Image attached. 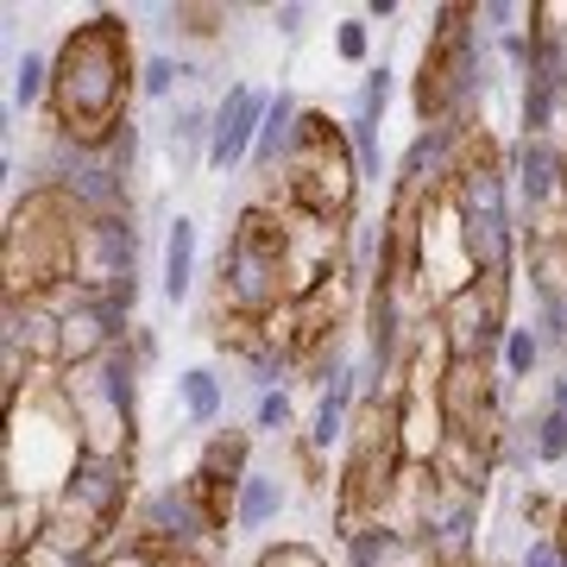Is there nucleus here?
<instances>
[{
	"mask_svg": "<svg viewBox=\"0 0 567 567\" xmlns=\"http://www.w3.org/2000/svg\"><path fill=\"white\" fill-rule=\"evenodd\" d=\"M435 334H442L447 360H486L505 353V334H511V284H492V278H461L442 290L435 303Z\"/></svg>",
	"mask_w": 567,
	"mask_h": 567,
	"instance_id": "nucleus-4",
	"label": "nucleus"
},
{
	"mask_svg": "<svg viewBox=\"0 0 567 567\" xmlns=\"http://www.w3.org/2000/svg\"><path fill=\"white\" fill-rule=\"evenodd\" d=\"M140 95V58H133V25L121 13L82 20L51 58V133L89 152H107L133 114L126 102Z\"/></svg>",
	"mask_w": 567,
	"mask_h": 567,
	"instance_id": "nucleus-1",
	"label": "nucleus"
},
{
	"mask_svg": "<svg viewBox=\"0 0 567 567\" xmlns=\"http://www.w3.org/2000/svg\"><path fill=\"white\" fill-rule=\"evenodd\" d=\"M102 567H164V555H158V548H145V543H133V536H126V548L102 555Z\"/></svg>",
	"mask_w": 567,
	"mask_h": 567,
	"instance_id": "nucleus-28",
	"label": "nucleus"
},
{
	"mask_svg": "<svg viewBox=\"0 0 567 567\" xmlns=\"http://www.w3.org/2000/svg\"><path fill=\"white\" fill-rule=\"evenodd\" d=\"M347 567H447V561L435 555L429 536H410V529H391V524H365L347 543Z\"/></svg>",
	"mask_w": 567,
	"mask_h": 567,
	"instance_id": "nucleus-9",
	"label": "nucleus"
},
{
	"mask_svg": "<svg viewBox=\"0 0 567 567\" xmlns=\"http://www.w3.org/2000/svg\"><path fill=\"white\" fill-rule=\"evenodd\" d=\"M252 567H328V561H322V548L316 543H271Z\"/></svg>",
	"mask_w": 567,
	"mask_h": 567,
	"instance_id": "nucleus-25",
	"label": "nucleus"
},
{
	"mask_svg": "<svg viewBox=\"0 0 567 567\" xmlns=\"http://www.w3.org/2000/svg\"><path fill=\"white\" fill-rule=\"evenodd\" d=\"M529 454H536V466H561L567 461V410L548 404L536 423H529Z\"/></svg>",
	"mask_w": 567,
	"mask_h": 567,
	"instance_id": "nucleus-18",
	"label": "nucleus"
},
{
	"mask_svg": "<svg viewBox=\"0 0 567 567\" xmlns=\"http://www.w3.org/2000/svg\"><path fill=\"white\" fill-rule=\"evenodd\" d=\"M297 133H303V102H297L290 89H278V95H271V114H265V126H259V145H252V164H259V171H278V164L290 158Z\"/></svg>",
	"mask_w": 567,
	"mask_h": 567,
	"instance_id": "nucleus-11",
	"label": "nucleus"
},
{
	"mask_svg": "<svg viewBox=\"0 0 567 567\" xmlns=\"http://www.w3.org/2000/svg\"><path fill=\"white\" fill-rule=\"evenodd\" d=\"M454 221H461V259L466 278L511 284L517 278V227H511V164L486 145V133H473L461 177L447 189Z\"/></svg>",
	"mask_w": 567,
	"mask_h": 567,
	"instance_id": "nucleus-2",
	"label": "nucleus"
},
{
	"mask_svg": "<svg viewBox=\"0 0 567 567\" xmlns=\"http://www.w3.org/2000/svg\"><path fill=\"white\" fill-rule=\"evenodd\" d=\"M203 536H215V524H208V511H203V498H196L189 480L145 492L140 511H133V543L158 548V555H196Z\"/></svg>",
	"mask_w": 567,
	"mask_h": 567,
	"instance_id": "nucleus-6",
	"label": "nucleus"
},
{
	"mask_svg": "<svg viewBox=\"0 0 567 567\" xmlns=\"http://www.w3.org/2000/svg\"><path fill=\"white\" fill-rule=\"evenodd\" d=\"M177 404H183V423L189 429H215L227 410V391L208 365H189V372H177Z\"/></svg>",
	"mask_w": 567,
	"mask_h": 567,
	"instance_id": "nucleus-14",
	"label": "nucleus"
},
{
	"mask_svg": "<svg viewBox=\"0 0 567 567\" xmlns=\"http://www.w3.org/2000/svg\"><path fill=\"white\" fill-rule=\"evenodd\" d=\"M391 89H398V76H391V63H372L360 76V95H353V114L360 121H385V107H391Z\"/></svg>",
	"mask_w": 567,
	"mask_h": 567,
	"instance_id": "nucleus-19",
	"label": "nucleus"
},
{
	"mask_svg": "<svg viewBox=\"0 0 567 567\" xmlns=\"http://www.w3.org/2000/svg\"><path fill=\"white\" fill-rule=\"evenodd\" d=\"M303 7H297V0H284V7H271V25H278V39H303Z\"/></svg>",
	"mask_w": 567,
	"mask_h": 567,
	"instance_id": "nucleus-29",
	"label": "nucleus"
},
{
	"mask_svg": "<svg viewBox=\"0 0 567 567\" xmlns=\"http://www.w3.org/2000/svg\"><path fill=\"white\" fill-rule=\"evenodd\" d=\"M196 246H203V227L177 215L164 234V297L171 303H189V290H196Z\"/></svg>",
	"mask_w": 567,
	"mask_h": 567,
	"instance_id": "nucleus-12",
	"label": "nucleus"
},
{
	"mask_svg": "<svg viewBox=\"0 0 567 567\" xmlns=\"http://www.w3.org/2000/svg\"><path fill=\"white\" fill-rule=\"evenodd\" d=\"M158 20H171L177 32H189V39H215L227 25V7H158Z\"/></svg>",
	"mask_w": 567,
	"mask_h": 567,
	"instance_id": "nucleus-22",
	"label": "nucleus"
},
{
	"mask_svg": "<svg viewBox=\"0 0 567 567\" xmlns=\"http://www.w3.org/2000/svg\"><path fill=\"white\" fill-rule=\"evenodd\" d=\"M196 473H203V480H215V486L240 492V480L252 473V429H208Z\"/></svg>",
	"mask_w": 567,
	"mask_h": 567,
	"instance_id": "nucleus-10",
	"label": "nucleus"
},
{
	"mask_svg": "<svg viewBox=\"0 0 567 567\" xmlns=\"http://www.w3.org/2000/svg\"><path fill=\"white\" fill-rule=\"evenodd\" d=\"M203 70L189 58H171V51H152V58H140V95L145 102H171L177 95V82H196Z\"/></svg>",
	"mask_w": 567,
	"mask_h": 567,
	"instance_id": "nucleus-16",
	"label": "nucleus"
},
{
	"mask_svg": "<svg viewBox=\"0 0 567 567\" xmlns=\"http://www.w3.org/2000/svg\"><path fill=\"white\" fill-rule=\"evenodd\" d=\"M555 410H567V372L555 379Z\"/></svg>",
	"mask_w": 567,
	"mask_h": 567,
	"instance_id": "nucleus-31",
	"label": "nucleus"
},
{
	"mask_svg": "<svg viewBox=\"0 0 567 567\" xmlns=\"http://www.w3.org/2000/svg\"><path fill=\"white\" fill-rule=\"evenodd\" d=\"M278 511H284V480L278 473H246L240 480V498H234V529H265V524H278Z\"/></svg>",
	"mask_w": 567,
	"mask_h": 567,
	"instance_id": "nucleus-15",
	"label": "nucleus"
},
{
	"mask_svg": "<svg viewBox=\"0 0 567 567\" xmlns=\"http://www.w3.org/2000/svg\"><path fill=\"white\" fill-rule=\"evenodd\" d=\"M347 145H353V158H360V177H379V171H385V152H379V121L347 114Z\"/></svg>",
	"mask_w": 567,
	"mask_h": 567,
	"instance_id": "nucleus-23",
	"label": "nucleus"
},
{
	"mask_svg": "<svg viewBox=\"0 0 567 567\" xmlns=\"http://www.w3.org/2000/svg\"><path fill=\"white\" fill-rule=\"evenodd\" d=\"M517 567H567L561 536H529V543H524V555H517Z\"/></svg>",
	"mask_w": 567,
	"mask_h": 567,
	"instance_id": "nucleus-27",
	"label": "nucleus"
},
{
	"mask_svg": "<svg viewBox=\"0 0 567 567\" xmlns=\"http://www.w3.org/2000/svg\"><path fill=\"white\" fill-rule=\"evenodd\" d=\"M126 341H133V353H140L145 365L158 360V334H152V328H126Z\"/></svg>",
	"mask_w": 567,
	"mask_h": 567,
	"instance_id": "nucleus-30",
	"label": "nucleus"
},
{
	"mask_svg": "<svg viewBox=\"0 0 567 567\" xmlns=\"http://www.w3.org/2000/svg\"><path fill=\"white\" fill-rule=\"evenodd\" d=\"M480 20H486V32L511 39V32H524L517 20H529V7H524V0H486V7H480Z\"/></svg>",
	"mask_w": 567,
	"mask_h": 567,
	"instance_id": "nucleus-26",
	"label": "nucleus"
},
{
	"mask_svg": "<svg viewBox=\"0 0 567 567\" xmlns=\"http://www.w3.org/2000/svg\"><path fill=\"white\" fill-rule=\"evenodd\" d=\"M372 51V20H341L334 25V58L341 63H365Z\"/></svg>",
	"mask_w": 567,
	"mask_h": 567,
	"instance_id": "nucleus-24",
	"label": "nucleus"
},
{
	"mask_svg": "<svg viewBox=\"0 0 567 567\" xmlns=\"http://www.w3.org/2000/svg\"><path fill=\"white\" fill-rule=\"evenodd\" d=\"M51 107V58L44 51H20L13 58V114Z\"/></svg>",
	"mask_w": 567,
	"mask_h": 567,
	"instance_id": "nucleus-17",
	"label": "nucleus"
},
{
	"mask_svg": "<svg viewBox=\"0 0 567 567\" xmlns=\"http://www.w3.org/2000/svg\"><path fill=\"white\" fill-rule=\"evenodd\" d=\"M536 365H543V341H536V328L511 322V334H505V379L517 385V379H529Z\"/></svg>",
	"mask_w": 567,
	"mask_h": 567,
	"instance_id": "nucleus-20",
	"label": "nucleus"
},
{
	"mask_svg": "<svg viewBox=\"0 0 567 567\" xmlns=\"http://www.w3.org/2000/svg\"><path fill=\"white\" fill-rule=\"evenodd\" d=\"M555 536H561V548H567V505H561V517H555Z\"/></svg>",
	"mask_w": 567,
	"mask_h": 567,
	"instance_id": "nucleus-32",
	"label": "nucleus"
},
{
	"mask_svg": "<svg viewBox=\"0 0 567 567\" xmlns=\"http://www.w3.org/2000/svg\"><path fill=\"white\" fill-rule=\"evenodd\" d=\"M140 278V227L133 215H102V221H76L70 240V284L89 297H107L114 284Z\"/></svg>",
	"mask_w": 567,
	"mask_h": 567,
	"instance_id": "nucleus-5",
	"label": "nucleus"
},
{
	"mask_svg": "<svg viewBox=\"0 0 567 567\" xmlns=\"http://www.w3.org/2000/svg\"><path fill=\"white\" fill-rule=\"evenodd\" d=\"M511 189L524 196V208H548L567 196V152L555 140H517L511 152Z\"/></svg>",
	"mask_w": 567,
	"mask_h": 567,
	"instance_id": "nucleus-8",
	"label": "nucleus"
},
{
	"mask_svg": "<svg viewBox=\"0 0 567 567\" xmlns=\"http://www.w3.org/2000/svg\"><path fill=\"white\" fill-rule=\"evenodd\" d=\"M208 133H215V107L208 102H177L171 121H164V145L171 158L189 164V158H208Z\"/></svg>",
	"mask_w": 567,
	"mask_h": 567,
	"instance_id": "nucleus-13",
	"label": "nucleus"
},
{
	"mask_svg": "<svg viewBox=\"0 0 567 567\" xmlns=\"http://www.w3.org/2000/svg\"><path fill=\"white\" fill-rule=\"evenodd\" d=\"M284 203L322 227H353V203H360V158L347 145V121H328L316 107H303V133L290 145V158L278 164Z\"/></svg>",
	"mask_w": 567,
	"mask_h": 567,
	"instance_id": "nucleus-3",
	"label": "nucleus"
},
{
	"mask_svg": "<svg viewBox=\"0 0 567 567\" xmlns=\"http://www.w3.org/2000/svg\"><path fill=\"white\" fill-rule=\"evenodd\" d=\"M271 114V95L252 89V82H234L227 102L215 107V133H208V171H240L252 164V145H259V126Z\"/></svg>",
	"mask_w": 567,
	"mask_h": 567,
	"instance_id": "nucleus-7",
	"label": "nucleus"
},
{
	"mask_svg": "<svg viewBox=\"0 0 567 567\" xmlns=\"http://www.w3.org/2000/svg\"><path fill=\"white\" fill-rule=\"evenodd\" d=\"M252 429H259V435H290V429H297V404H290V391H259V404H252Z\"/></svg>",
	"mask_w": 567,
	"mask_h": 567,
	"instance_id": "nucleus-21",
	"label": "nucleus"
}]
</instances>
